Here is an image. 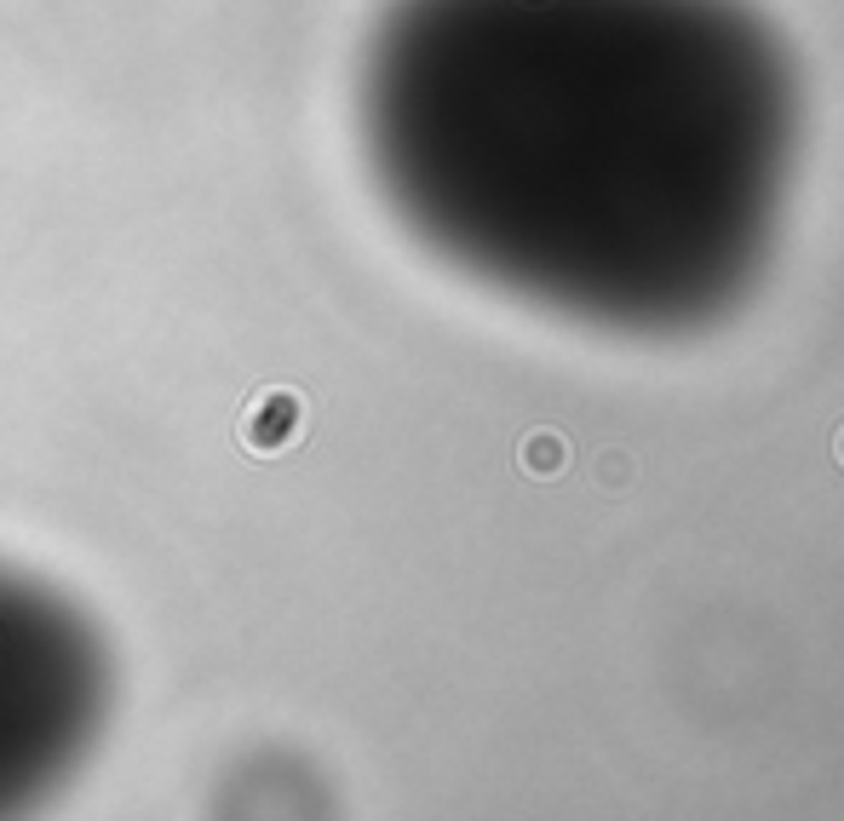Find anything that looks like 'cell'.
Masks as SVG:
<instances>
[{
	"label": "cell",
	"mask_w": 844,
	"mask_h": 821,
	"mask_svg": "<svg viewBox=\"0 0 844 821\" xmlns=\"http://www.w3.org/2000/svg\"><path fill=\"white\" fill-rule=\"evenodd\" d=\"M356 116L425 248L632 333L753 288L798 144L793 70L735 0H391Z\"/></svg>",
	"instance_id": "1"
},
{
	"label": "cell",
	"mask_w": 844,
	"mask_h": 821,
	"mask_svg": "<svg viewBox=\"0 0 844 821\" xmlns=\"http://www.w3.org/2000/svg\"><path fill=\"white\" fill-rule=\"evenodd\" d=\"M110 718V649L58 587L0 569V815L47 804Z\"/></svg>",
	"instance_id": "2"
}]
</instances>
